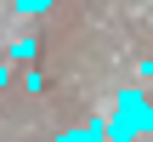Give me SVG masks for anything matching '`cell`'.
Wrapping results in <instances>:
<instances>
[{
  "instance_id": "8992f818",
  "label": "cell",
  "mask_w": 153,
  "mask_h": 142,
  "mask_svg": "<svg viewBox=\"0 0 153 142\" xmlns=\"http://www.w3.org/2000/svg\"><path fill=\"white\" fill-rule=\"evenodd\" d=\"M148 137H153V97H148Z\"/></svg>"
},
{
  "instance_id": "7a4b0ae2",
  "label": "cell",
  "mask_w": 153,
  "mask_h": 142,
  "mask_svg": "<svg viewBox=\"0 0 153 142\" xmlns=\"http://www.w3.org/2000/svg\"><path fill=\"white\" fill-rule=\"evenodd\" d=\"M6 63H34V34H11V46H6Z\"/></svg>"
},
{
  "instance_id": "ba28073f",
  "label": "cell",
  "mask_w": 153,
  "mask_h": 142,
  "mask_svg": "<svg viewBox=\"0 0 153 142\" xmlns=\"http://www.w3.org/2000/svg\"><path fill=\"white\" fill-rule=\"evenodd\" d=\"M136 142H153V137H136Z\"/></svg>"
},
{
  "instance_id": "5b68a950",
  "label": "cell",
  "mask_w": 153,
  "mask_h": 142,
  "mask_svg": "<svg viewBox=\"0 0 153 142\" xmlns=\"http://www.w3.org/2000/svg\"><path fill=\"white\" fill-rule=\"evenodd\" d=\"M136 80H148V85H153V63H136Z\"/></svg>"
},
{
  "instance_id": "6da1fadb",
  "label": "cell",
  "mask_w": 153,
  "mask_h": 142,
  "mask_svg": "<svg viewBox=\"0 0 153 142\" xmlns=\"http://www.w3.org/2000/svg\"><path fill=\"white\" fill-rule=\"evenodd\" d=\"M102 131H108V142H136V137H148V97L125 85V91L114 97V108L102 114Z\"/></svg>"
},
{
  "instance_id": "9c48e42d",
  "label": "cell",
  "mask_w": 153,
  "mask_h": 142,
  "mask_svg": "<svg viewBox=\"0 0 153 142\" xmlns=\"http://www.w3.org/2000/svg\"><path fill=\"white\" fill-rule=\"evenodd\" d=\"M148 6H153V0H148Z\"/></svg>"
},
{
  "instance_id": "277c9868",
  "label": "cell",
  "mask_w": 153,
  "mask_h": 142,
  "mask_svg": "<svg viewBox=\"0 0 153 142\" xmlns=\"http://www.w3.org/2000/svg\"><path fill=\"white\" fill-rule=\"evenodd\" d=\"M45 6H51V0H17V11H28V17H40Z\"/></svg>"
},
{
  "instance_id": "52a82bcc",
  "label": "cell",
  "mask_w": 153,
  "mask_h": 142,
  "mask_svg": "<svg viewBox=\"0 0 153 142\" xmlns=\"http://www.w3.org/2000/svg\"><path fill=\"white\" fill-rule=\"evenodd\" d=\"M0 85H6V57H0Z\"/></svg>"
},
{
  "instance_id": "3957f363",
  "label": "cell",
  "mask_w": 153,
  "mask_h": 142,
  "mask_svg": "<svg viewBox=\"0 0 153 142\" xmlns=\"http://www.w3.org/2000/svg\"><path fill=\"white\" fill-rule=\"evenodd\" d=\"M23 91L40 97V91H45V74H40V68H23Z\"/></svg>"
}]
</instances>
